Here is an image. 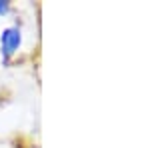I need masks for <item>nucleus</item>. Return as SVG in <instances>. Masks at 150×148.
<instances>
[{"label": "nucleus", "mask_w": 150, "mask_h": 148, "mask_svg": "<svg viewBox=\"0 0 150 148\" xmlns=\"http://www.w3.org/2000/svg\"><path fill=\"white\" fill-rule=\"evenodd\" d=\"M8 10H10V4H8L6 0H0V16L8 14Z\"/></svg>", "instance_id": "2"}, {"label": "nucleus", "mask_w": 150, "mask_h": 148, "mask_svg": "<svg viewBox=\"0 0 150 148\" xmlns=\"http://www.w3.org/2000/svg\"><path fill=\"white\" fill-rule=\"evenodd\" d=\"M22 44V32L18 26H8L2 30L0 34V52L4 54V58H10Z\"/></svg>", "instance_id": "1"}]
</instances>
